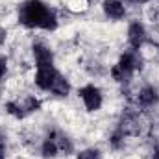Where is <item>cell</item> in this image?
<instances>
[{
	"instance_id": "6da1fadb",
	"label": "cell",
	"mask_w": 159,
	"mask_h": 159,
	"mask_svg": "<svg viewBox=\"0 0 159 159\" xmlns=\"http://www.w3.org/2000/svg\"><path fill=\"white\" fill-rule=\"evenodd\" d=\"M20 22L26 26H37L44 30L56 28V15L39 0H30L20 7Z\"/></svg>"
},
{
	"instance_id": "7a4b0ae2",
	"label": "cell",
	"mask_w": 159,
	"mask_h": 159,
	"mask_svg": "<svg viewBox=\"0 0 159 159\" xmlns=\"http://www.w3.org/2000/svg\"><path fill=\"white\" fill-rule=\"evenodd\" d=\"M80 94H81V100H83V104L87 106V109L94 111V109H98V107L102 106V94H100V91H98L96 87L87 85V87H83V89L80 91Z\"/></svg>"
},
{
	"instance_id": "3957f363",
	"label": "cell",
	"mask_w": 159,
	"mask_h": 159,
	"mask_svg": "<svg viewBox=\"0 0 159 159\" xmlns=\"http://www.w3.org/2000/svg\"><path fill=\"white\" fill-rule=\"evenodd\" d=\"M56 78H57V72L54 70V67H41L35 76V83L41 89H50Z\"/></svg>"
},
{
	"instance_id": "277c9868",
	"label": "cell",
	"mask_w": 159,
	"mask_h": 159,
	"mask_svg": "<svg viewBox=\"0 0 159 159\" xmlns=\"http://www.w3.org/2000/svg\"><path fill=\"white\" fill-rule=\"evenodd\" d=\"M34 56H35V59H37L39 69L41 67H52V54H50V50H48L46 46L35 44V46H34Z\"/></svg>"
},
{
	"instance_id": "5b68a950",
	"label": "cell",
	"mask_w": 159,
	"mask_h": 159,
	"mask_svg": "<svg viewBox=\"0 0 159 159\" xmlns=\"http://www.w3.org/2000/svg\"><path fill=\"white\" fill-rule=\"evenodd\" d=\"M104 11L111 19H122L124 17V6L119 0H106L104 2Z\"/></svg>"
},
{
	"instance_id": "8992f818",
	"label": "cell",
	"mask_w": 159,
	"mask_h": 159,
	"mask_svg": "<svg viewBox=\"0 0 159 159\" xmlns=\"http://www.w3.org/2000/svg\"><path fill=\"white\" fill-rule=\"evenodd\" d=\"M143 41H144V28L139 22L131 24L129 26V43H131V46L133 48H139L143 44Z\"/></svg>"
},
{
	"instance_id": "52a82bcc",
	"label": "cell",
	"mask_w": 159,
	"mask_h": 159,
	"mask_svg": "<svg viewBox=\"0 0 159 159\" xmlns=\"http://www.w3.org/2000/svg\"><path fill=\"white\" fill-rule=\"evenodd\" d=\"M119 67L124 70V72L131 74L133 69L137 67V59H135V56H133V54H124V56L120 57V61H119Z\"/></svg>"
},
{
	"instance_id": "ba28073f",
	"label": "cell",
	"mask_w": 159,
	"mask_h": 159,
	"mask_svg": "<svg viewBox=\"0 0 159 159\" xmlns=\"http://www.w3.org/2000/svg\"><path fill=\"white\" fill-rule=\"evenodd\" d=\"M139 102H141L143 106H152V104L157 102V93H156L154 89L146 87V89H143V91L139 93Z\"/></svg>"
},
{
	"instance_id": "9c48e42d",
	"label": "cell",
	"mask_w": 159,
	"mask_h": 159,
	"mask_svg": "<svg viewBox=\"0 0 159 159\" xmlns=\"http://www.w3.org/2000/svg\"><path fill=\"white\" fill-rule=\"evenodd\" d=\"M57 152H59V146H57V141H56V133H52V135L46 139L44 146H43V154H44L46 157H54Z\"/></svg>"
},
{
	"instance_id": "30bf717a",
	"label": "cell",
	"mask_w": 159,
	"mask_h": 159,
	"mask_svg": "<svg viewBox=\"0 0 159 159\" xmlns=\"http://www.w3.org/2000/svg\"><path fill=\"white\" fill-rule=\"evenodd\" d=\"M50 91L56 93L57 96H65V94L69 93V83L57 74V78L54 80V83H52V87H50Z\"/></svg>"
},
{
	"instance_id": "8fae6325",
	"label": "cell",
	"mask_w": 159,
	"mask_h": 159,
	"mask_svg": "<svg viewBox=\"0 0 159 159\" xmlns=\"http://www.w3.org/2000/svg\"><path fill=\"white\" fill-rule=\"evenodd\" d=\"M111 74H113V78L117 80V81H128V80L131 78V74H128V72H124V70L120 69L119 65H117V67H113V70H111Z\"/></svg>"
},
{
	"instance_id": "7c38bea8",
	"label": "cell",
	"mask_w": 159,
	"mask_h": 159,
	"mask_svg": "<svg viewBox=\"0 0 159 159\" xmlns=\"http://www.w3.org/2000/svg\"><path fill=\"white\" fill-rule=\"evenodd\" d=\"M78 159H100V156H98V152H94V150H85V152L80 154Z\"/></svg>"
},
{
	"instance_id": "4fadbf2b",
	"label": "cell",
	"mask_w": 159,
	"mask_h": 159,
	"mask_svg": "<svg viewBox=\"0 0 159 159\" xmlns=\"http://www.w3.org/2000/svg\"><path fill=\"white\" fill-rule=\"evenodd\" d=\"M7 111L15 117H24V111H20L19 106H15V104H7Z\"/></svg>"
},
{
	"instance_id": "5bb4252c",
	"label": "cell",
	"mask_w": 159,
	"mask_h": 159,
	"mask_svg": "<svg viewBox=\"0 0 159 159\" xmlns=\"http://www.w3.org/2000/svg\"><path fill=\"white\" fill-rule=\"evenodd\" d=\"M4 72H6V59L0 57V78L4 76Z\"/></svg>"
},
{
	"instance_id": "9a60e30c",
	"label": "cell",
	"mask_w": 159,
	"mask_h": 159,
	"mask_svg": "<svg viewBox=\"0 0 159 159\" xmlns=\"http://www.w3.org/2000/svg\"><path fill=\"white\" fill-rule=\"evenodd\" d=\"M4 39H6V32H4V30L0 28V44L4 43Z\"/></svg>"
},
{
	"instance_id": "2e32d148",
	"label": "cell",
	"mask_w": 159,
	"mask_h": 159,
	"mask_svg": "<svg viewBox=\"0 0 159 159\" xmlns=\"http://www.w3.org/2000/svg\"><path fill=\"white\" fill-rule=\"evenodd\" d=\"M131 2H148V0H131Z\"/></svg>"
},
{
	"instance_id": "e0dca14e",
	"label": "cell",
	"mask_w": 159,
	"mask_h": 159,
	"mask_svg": "<svg viewBox=\"0 0 159 159\" xmlns=\"http://www.w3.org/2000/svg\"><path fill=\"white\" fill-rule=\"evenodd\" d=\"M0 159H4V157H2V154H0Z\"/></svg>"
}]
</instances>
